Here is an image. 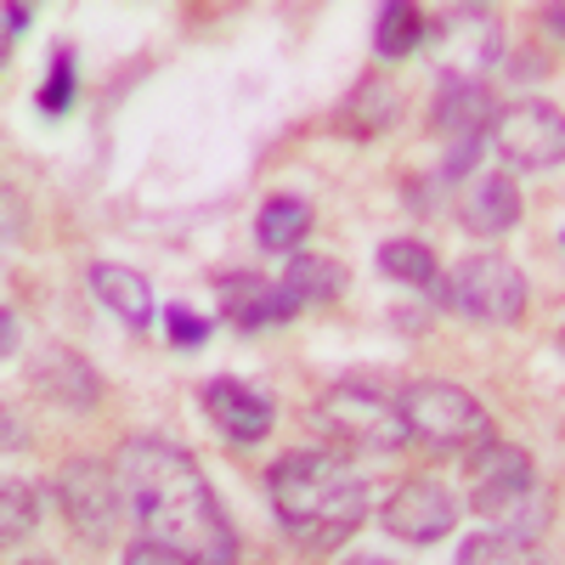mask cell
Returning <instances> with one entry per match:
<instances>
[{"label": "cell", "instance_id": "4dcf8cb0", "mask_svg": "<svg viewBox=\"0 0 565 565\" xmlns=\"http://www.w3.org/2000/svg\"><path fill=\"white\" fill-rule=\"evenodd\" d=\"M356 565H380V559H356Z\"/></svg>", "mask_w": 565, "mask_h": 565}, {"label": "cell", "instance_id": "ac0fdd59", "mask_svg": "<svg viewBox=\"0 0 565 565\" xmlns=\"http://www.w3.org/2000/svg\"><path fill=\"white\" fill-rule=\"evenodd\" d=\"M380 271L396 277V282H407V289L436 295V300H441V282H447L441 266H436V255H430V244H418V238H391L380 249Z\"/></svg>", "mask_w": 565, "mask_h": 565}, {"label": "cell", "instance_id": "5b68a950", "mask_svg": "<svg viewBox=\"0 0 565 565\" xmlns=\"http://www.w3.org/2000/svg\"><path fill=\"white\" fill-rule=\"evenodd\" d=\"M396 402H402V418H407V441L430 447V452H458V447L476 452L481 441H492L487 436L492 430L487 407L447 380H413Z\"/></svg>", "mask_w": 565, "mask_h": 565}, {"label": "cell", "instance_id": "2e32d148", "mask_svg": "<svg viewBox=\"0 0 565 565\" xmlns=\"http://www.w3.org/2000/svg\"><path fill=\"white\" fill-rule=\"evenodd\" d=\"M521 186H514L509 175H481L476 186L463 193V210H458V221L476 232V238H503V232L521 221Z\"/></svg>", "mask_w": 565, "mask_h": 565}, {"label": "cell", "instance_id": "8fae6325", "mask_svg": "<svg viewBox=\"0 0 565 565\" xmlns=\"http://www.w3.org/2000/svg\"><path fill=\"white\" fill-rule=\"evenodd\" d=\"M385 532L402 537V543H441L452 526H458V498L436 481V476H413L407 487H396L385 498Z\"/></svg>", "mask_w": 565, "mask_h": 565}, {"label": "cell", "instance_id": "7a4b0ae2", "mask_svg": "<svg viewBox=\"0 0 565 565\" xmlns=\"http://www.w3.org/2000/svg\"><path fill=\"white\" fill-rule=\"evenodd\" d=\"M271 514L300 548L334 554L362 521H367V487L334 452H289L266 476Z\"/></svg>", "mask_w": 565, "mask_h": 565}, {"label": "cell", "instance_id": "83f0119b", "mask_svg": "<svg viewBox=\"0 0 565 565\" xmlns=\"http://www.w3.org/2000/svg\"><path fill=\"white\" fill-rule=\"evenodd\" d=\"M548 29H554V34L565 40V7H554V12H548Z\"/></svg>", "mask_w": 565, "mask_h": 565}, {"label": "cell", "instance_id": "cb8c5ba5", "mask_svg": "<svg viewBox=\"0 0 565 565\" xmlns=\"http://www.w3.org/2000/svg\"><path fill=\"white\" fill-rule=\"evenodd\" d=\"M164 328H170V345H181V351H193V345L210 340V317L186 311V306H164Z\"/></svg>", "mask_w": 565, "mask_h": 565}, {"label": "cell", "instance_id": "5bb4252c", "mask_svg": "<svg viewBox=\"0 0 565 565\" xmlns=\"http://www.w3.org/2000/svg\"><path fill=\"white\" fill-rule=\"evenodd\" d=\"M34 385H40L45 402H57V407H68V413H85V407L103 402L97 367H90L85 356H74V351H63V345L45 351V356L34 362Z\"/></svg>", "mask_w": 565, "mask_h": 565}, {"label": "cell", "instance_id": "7402d4cb", "mask_svg": "<svg viewBox=\"0 0 565 565\" xmlns=\"http://www.w3.org/2000/svg\"><path fill=\"white\" fill-rule=\"evenodd\" d=\"M74 90H79L74 57H68V52H57V57H52V68H45V85L34 90V108H40L45 119H57V114H68V108H74Z\"/></svg>", "mask_w": 565, "mask_h": 565}, {"label": "cell", "instance_id": "7c38bea8", "mask_svg": "<svg viewBox=\"0 0 565 565\" xmlns=\"http://www.w3.org/2000/svg\"><path fill=\"white\" fill-rule=\"evenodd\" d=\"M199 402H204V418L215 424V430H221L226 441H244V447L266 441L271 424H277V402H271L260 385H249V380H232V373L210 380V385L199 391Z\"/></svg>", "mask_w": 565, "mask_h": 565}, {"label": "cell", "instance_id": "44dd1931", "mask_svg": "<svg viewBox=\"0 0 565 565\" xmlns=\"http://www.w3.org/2000/svg\"><path fill=\"white\" fill-rule=\"evenodd\" d=\"M458 565H548V554H537L526 537H503V532H481L458 548Z\"/></svg>", "mask_w": 565, "mask_h": 565}, {"label": "cell", "instance_id": "ba28073f", "mask_svg": "<svg viewBox=\"0 0 565 565\" xmlns=\"http://www.w3.org/2000/svg\"><path fill=\"white\" fill-rule=\"evenodd\" d=\"M492 141L509 170H554L565 164V114L554 103H514L498 114Z\"/></svg>", "mask_w": 565, "mask_h": 565}, {"label": "cell", "instance_id": "4fadbf2b", "mask_svg": "<svg viewBox=\"0 0 565 565\" xmlns=\"http://www.w3.org/2000/svg\"><path fill=\"white\" fill-rule=\"evenodd\" d=\"M221 295V317L238 328V334H255V328H277L300 311L289 282H266V277H249V271H232L215 282Z\"/></svg>", "mask_w": 565, "mask_h": 565}, {"label": "cell", "instance_id": "3957f363", "mask_svg": "<svg viewBox=\"0 0 565 565\" xmlns=\"http://www.w3.org/2000/svg\"><path fill=\"white\" fill-rule=\"evenodd\" d=\"M469 509L492 521V532L532 543V532L548 521V498L537 487L532 452L509 441H481L469 452Z\"/></svg>", "mask_w": 565, "mask_h": 565}, {"label": "cell", "instance_id": "603a6c76", "mask_svg": "<svg viewBox=\"0 0 565 565\" xmlns=\"http://www.w3.org/2000/svg\"><path fill=\"white\" fill-rule=\"evenodd\" d=\"M0 514H7V521H0V537H7V543H18V537H29L40 526V503L18 481H7V492H0Z\"/></svg>", "mask_w": 565, "mask_h": 565}, {"label": "cell", "instance_id": "f1b7e54d", "mask_svg": "<svg viewBox=\"0 0 565 565\" xmlns=\"http://www.w3.org/2000/svg\"><path fill=\"white\" fill-rule=\"evenodd\" d=\"M23 565H52V559H23Z\"/></svg>", "mask_w": 565, "mask_h": 565}, {"label": "cell", "instance_id": "d4e9b609", "mask_svg": "<svg viewBox=\"0 0 565 565\" xmlns=\"http://www.w3.org/2000/svg\"><path fill=\"white\" fill-rule=\"evenodd\" d=\"M125 565H193V559L175 554V548H159V543H148V537H136V543L125 548Z\"/></svg>", "mask_w": 565, "mask_h": 565}, {"label": "cell", "instance_id": "277c9868", "mask_svg": "<svg viewBox=\"0 0 565 565\" xmlns=\"http://www.w3.org/2000/svg\"><path fill=\"white\" fill-rule=\"evenodd\" d=\"M317 430L328 441H340V452H362V458H385L407 447L402 402L373 385H334L317 402Z\"/></svg>", "mask_w": 565, "mask_h": 565}, {"label": "cell", "instance_id": "ffe728a7", "mask_svg": "<svg viewBox=\"0 0 565 565\" xmlns=\"http://www.w3.org/2000/svg\"><path fill=\"white\" fill-rule=\"evenodd\" d=\"M282 282L295 289L300 306L340 300V289H345V266H340V260H322V255H289V271H282Z\"/></svg>", "mask_w": 565, "mask_h": 565}, {"label": "cell", "instance_id": "9a60e30c", "mask_svg": "<svg viewBox=\"0 0 565 565\" xmlns=\"http://www.w3.org/2000/svg\"><path fill=\"white\" fill-rule=\"evenodd\" d=\"M90 295H97L125 328H136V334L153 322V282L136 266H114V260L90 266Z\"/></svg>", "mask_w": 565, "mask_h": 565}, {"label": "cell", "instance_id": "f546056e", "mask_svg": "<svg viewBox=\"0 0 565 565\" xmlns=\"http://www.w3.org/2000/svg\"><path fill=\"white\" fill-rule=\"evenodd\" d=\"M559 351H565V328H559Z\"/></svg>", "mask_w": 565, "mask_h": 565}, {"label": "cell", "instance_id": "30bf717a", "mask_svg": "<svg viewBox=\"0 0 565 565\" xmlns=\"http://www.w3.org/2000/svg\"><path fill=\"white\" fill-rule=\"evenodd\" d=\"M498 125V108L487 97V85H441V97H436V114H430V130L447 141V164L441 175H463L469 159L481 153V141L487 130Z\"/></svg>", "mask_w": 565, "mask_h": 565}, {"label": "cell", "instance_id": "d6986e66", "mask_svg": "<svg viewBox=\"0 0 565 565\" xmlns=\"http://www.w3.org/2000/svg\"><path fill=\"white\" fill-rule=\"evenodd\" d=\"M430 40V18L407 0H391L380 12V29H373V45H380V57H413L418 45Z\"/></svg>", "mask_w": 565, "mask_h": 565}, {"label": "cell", "instance_id": "4316f807", "mask_svg": "<svg viewBox=\"0 0 565 565\" xmlns=\"http://www.w3.org/2000/svg\"><path fill=\"white\" fill-rule=\"evenodd\" d=\"M0 328H7V340H0V356H18V311H7V322H0Z\"/></svg>", "mask_w": 565, "mask_h": 565}, {"label": "cell", "instance_id": "9c48e42d", "mask_svg": "<svg viewBox=\"0 0 565 565\" xmlns=\"http://www.w3.org/2000/svg\"><path fill=\"white\" fill-rule=\"evenodd\" d=\"M52 492H57V503H63V514H68V526H74L85 543H108V537H114L125 487H119V476H114L108 463H90V458L63 463L57 481H52Z\"/></svg>", "mask_w": 565, "mask_h": 565}, {"label": "cell", "instance_id": "484cf974", "mask_svg": "<svg viewBox=\"0 0 565 565\" xmlns=\"http://www.w3.org/2000/svg\"><path fill=\"white\" fill-rule=\"evenodd\" d=\"M29 18H34L29 7H7V40H18V34L29 29Z\"/></svg>", "mask_w": 565, "mask_h": 565}, {"label": "cell", "instance_id": "e0dca14e", "mask_svg": "<svg viewBox=\"0 0 565 565\" xmlns=\"http://www.w3.org/2000/svg\"><path fill=\"white\" fill-rule=\"evenodd\" d=\"M306 232H311V204L295 199V193H277L260 204V221H255V238L266 255H300L306 244Z\"/></svg>", "mask_w": 565, "mask_h": 565}, {"label": "cell", "instance_id": "8992f818", "mask_svg": "<svg viewBox=\"0 0 565 565\" xmlns=\"http://www.w3.org/2000/svg\"><path fill=\"white\" fill-rule=\"evenodd\" d=\"M441 306L458 311L463 322L509 328V322H521V311H526V277H521V266H509L503 255H469V260H458L447 271Z\"/></svg>", "mask_w": 565, "mask_h": 565}, {"label": "cell", "instance_id": "52a82bcc", "mask_svg": "<svg viewBox=\"0 0 565 565\" xmlns=\"http://www.w3.org/2000/svg\"><path fill=\"white\" fill-rule=\"evenodd\" d=\"M503 52V34H498V18L481 7V12H447L430 23V63L441 74V85H476L481 68H492Z\"/></svg>", "mask_w": 565, "mask_h": 565}, {"label": "cell", "instance_id": "6da1fadb", "mask_svg": "<svg viewBox=\"0 0 565 565\" xmlns=\"http://www.w3.org/2000/svg\"><path fill=\"white\" fill-rule=\"evenodd\" d=\"M119 487L148 543L175 548L193 565H238V532L193 452L164 436H130L119 447Z\"/></svg>", "mask_w": 565, "mask_h": 565}]
</instances>
